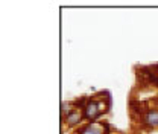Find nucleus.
<instances>
[{"label":"nucleus","mask_w":158,"mask_h":134,"mask_svg":"<svg viewBox=\"0 0 158 134\" xmlns=\"http://www.w3.org/2000/svg\"><path fill=\"white\" fill-rule=\"evenodd\" d=\"M144 123H146L148 127L157 128L158 127V110H149V111L144 115Z\"/></svg>","instance_id":"20e7f679"},{"label":"nucleus","mask_w":158,"mask_h":134,"mask_svg":"<svg viewBox=\"0 0 158 134\" xmlns=\"http://www.w3.org/2000/svg\"><path fill=\"white\" fill-rule=\"evenodd\" d=\"M82 117H84V113H81L79 110H70L69 113H67V116L64 117L65 119V123L69 125V127H75V125H78L79 122L82 120Z\"/></svg>","instance_id":"7ed1b4c3"},{"label":"nucleus","mask_w":158,"mask_h":134,"mask_svg":"<svg viewBox=\"0 0 158 134\" xmlns=\"http://www.w3.org/2000/svg\"><path fill=\"white\" fill-rule=\"evenodd\" d=\"M79 134H105V125L99 122H90L79 131Z\"/></svg>","instance_id":"f03ea898"},{"label":"nucleus","mask_w":158,"mask_h":134,"mask_svg":"<svg viewBox=\"0 0 158 134\" xmlns=\"http://www.w3.org/2000/svg\"><path fill=\"white\" fill-rule=\"evenodd\" d=\"M105 111V104L100 102L98 99H90L85 105H84V117L90 122H96Z\"/></svg>","instance_id":"f257e3e1"}]
</instances>
